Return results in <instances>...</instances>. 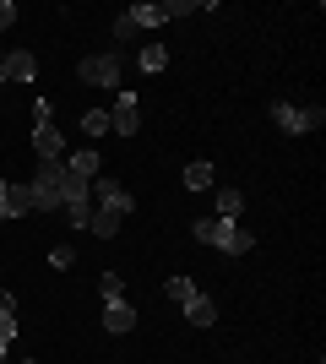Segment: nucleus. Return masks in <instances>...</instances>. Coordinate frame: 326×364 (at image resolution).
Here are the masks:
<instances>
[{
    "label": "nucleus",
    "mask_w": 326,
    "mask_h": 364,
    "mask_svg": "<svg viewBox=\"0 0 326 364\" xmlns=\"http://www.w3.org/2000/svg\"><path fill=\"white\" fill-rule=\"evenodd\" d=\"M190 234L202 245H212V250H223V256H245V250H256V234H245L239 223H229V218H202V223H190Z\"/></svg>",
    "instance_id": "1"
},
{
    "label": "nucleus",
    "mask_w": 326,
    "mask_h": 364,
    "mask_svg": "<svg viewBox=\"0 0 326 364\" xmlns=\"http://www.w3.org/2000/svg\"><path fill=\"white\" fill-rule=\"evenodd\" d=\"M272 125L288 131V136H305V131H321L326 109L321 104H272Z\"/></svg>",
    "instance_id": "2"
},
{
    "label": "nucleus",
    "mask_w": 326,
    "mask_h": 364,
    "mask_svg": "<svg viewBox=\"0 0 326 364\" xmlns=\"http://www.w3.org/2000/svg\"><path fill=\"white\" fill-rule=\"evenodd\" d=\"M82 82H93V87H120V76H125V60L120 55H87V60L77 65Z\"/></svg>",
    "instance_id": "3"
},
{
    "label": "nucleus",
    "mask_w": 326,
    "mask_h": 364,
    "mask_svg": "<svg viewBox=\"0 0 326 364\" xmlns=\"http://www.w3.org/2000/svg\"><path fill=\"white\" fill-rule=\"evenodd\" d=\"M109 131H120V136H136L141 131V98L136 92H120L114 109H109Z\"/></svg>",
    "instance_id": "4"
},
{
    "label": "nucleus",
    "mask_w": 326,
    "mask_h": 364,
    "mask_svg": "<svg viewBox=\"0 0 326 364\" xmlns=\"http://www.w3.org/2000/svg\"><path fill=\"white\" fill-rule=\"evenodd\" d=\"M93 201H98V207H109V213H120V218L136 207V196H131L120 180H109V174H98V180H93Z\"/></svg>",
    "instance_id": "5"
},
{
    "label": "nucleus",
    "mask_w": 326,
    "mask_h": 364,
    "mask_svg": "<svg viewBox=\"0 0 326 364\" xmlns=\"http://www.w3.org/2000/svg\"><path fill=\"white\" fill-rule=\"evenodd\" d=\"M0 76H6V82H33V76H38V60H33L28 49H11V55H0Z\"/></svg>",
    "instance_id": "6"
},
{
    "label": "nucleus",
    "mask_w": 326,
    "mask_h": 364,
    "mask_svg": "<svg viewBox=\"0 0 326 364\" xmlns=\"http://www.w3.org/2000/svg\"><path fill=\"white\" fill-rule=\"evenodd\" d=\"M33 152H38V164H60L65 136L55 131V125H38V131H33Z\"/></svg>",
    "instance_id": "7"
},
{
    "label": "nucleus",
    "mask_w": 326,
    "mask_h": 364,
    "mask_svg": "<svg viewBox=\"0 0 326 364\" xmlns=\"http://www.w3.org/2000/svg\"><path fill=\"white\" fill-rule=\"evenodd\" d=\"M104 326H109V332H114V337H120V332H131V326H136V310H131V304H125V299L104 304Z\"/></svg>",
    "instance_id": "8"
},
{
    "label": "nucleus",
    "mask_w": 326,
    "mask_h": 364,
    "mask_svg": "<svg viewBox=\"0 0 326 364\" xmlns=\"http://www.w3.org/2000/svg\"><path fill=\"white\" fill-rule=\"evenodd\" d=\"M0 207H6V218H28L33 213V191H28V185H6Z\"/></svg>",
    "instance_id": "9"
},
{
    "label": "nucleus",
    "mask_w": 326,
    "mask_h": 364,
    "mask_svg": "<svg viewBox=\"0 0 326 364\" xmlns=\"http://www.w3.org/2000/svg\"><path fill=\"white\" fill-rule=\"evenodd\" d=\"M120 223H125V218L109 213V207H93V218H87V228H93L98 240H114V234H120Z\"/></svg>",
    "instance_id": "10"
},
{
    "label": "nucleus",
    "mask_w": 326,
    "mask_h": 364,
    "mask_svg": "<svg viewBox=\"0 0 326 364\" xmlns=\"http://www.w3.org/2000/svg\"><path fill=\"white\" fill-rule=\"evenodd\" d=\"M185 321H190V326H212V321H217V304L207 299V294H196V299L185 304Z\"/></svg>",
    "instance_id": "11"
},
{
    "label": "nucleus",
    "mask_w": 326,
    "mask_h": 364,
    "mask_svg": "<svg viewBox=\"0 0 326 364\" xmlns=\"http://www.w3.org/2000/svg\"><path fill=\"white\" fill-rule=\"evenodd\" d=\"M28 191H33V213H55V207H60V191H55V185L28 180Z\"/></svg>",
    "instance_id": "12"
},
{
    "label": "nucleus",
    "mask_w": 326,
    "mask_h": 364,
    "mask_svg": "<svg viewBox=\"0 0 326 364\" xmlns=\"http://www.w3.org/2000/svg\"><path fill=\"white\" fill-rule=\"evenodd\" d=\"M239 213H245V196L223 185V191H217V213H212V218H229V223H234V218H239Z\"/></svg>",
    "instance_id": "13"
},
{
    "label": "nucleus",
    "mask_w": 326,
    "mask_h": 364,
    "mask_svg": "<svg viewBox=\"0 0 326 364\" xmlns=\"http://www.w3.org/2000/svg\"><path fill=\"white\" fill-rule=\"evenodd\" d=\"M65 168H71V174H82V180L93 185V180H98V152H93V147H82V152H77V158H71Z\"/></svg>",
    "instance_id": "14"
},
{
    "label": "nucleus",
    "mask_w": 326,
    "mask_h": 364,
    "mask_svg": "<svg viewBox=\"0 0 326 364\" xmlns=\"http://www.w3.org/2000/svg\"><path fill=\"white\" fill-rule=\"evenodd\" d=\"M163 294H169L174 304H190L202 289H196V277H169V283H163Z\"/></svg>",
    "instance_id": "15"
},
{
    "label": "nucleus",
    "mask_w": 326,
    "mask_h": 364,
    "mask_svg": "<svg viewBox=\"0 0 326 364\" xmlns=\"http://www.w3.org/2000/svg\"><path fill=\"white\" fill-rule=\"evenodd\" d=\"M185 185H190V191H212V185H217V168L212 164H190L185 168Z\"/></svg>",
    "instance_id": "16"
},
{
    "label": "nucleus",
    "mask_w": 326,
    "mask_h": 364,
    "mask_svg": "<svg viewBox=\"0 0 326 364\" xmlns=\"http://www.w3.org/2000/svg\"><path fill=\"white\" fill-rule=\"evenodd\" d=\"M141 71H147V76H158V71H163V65H169V49H163V44H147V49H141Z\"/></svg>",
    "instance_id": "17"
},
{
    "label": "nucleus",
    "mask_w": 326,
    "mask_h": 364,
    "mask_svg": "<svg viewBox=\"0 0 326 364\" xmlns=\"http://www.w3.org/2000/svg\"><path fill=\"white\" fill-rule=\"evenodd\" d=\"M98 294H104V304L125 299V277L120 272H98Z\"/></svg>",
    "instance_id": "18"
},
{
    "label": "nucleus",
    "mask_w": 326,
    "mask_h": 364,
    "mask_svg": "<svg viewBox=\"0 0 326 364\" xmlns=\"http://www.w3.org/2000/svg\"><path fill=\"white\" fill-rule=\"evenodd\" d=\"M60 213H65V223H71V228H87V218H93V201H65Z\"/></svg>",
    "instance_id": "19"
},
{
    "label": "nucleus",
    "mask_w": 326,
    "mask_h": 364,
    "mask_svg": "<svg viewBox=\"0 0 326 364\" xmlns=\"http://www.w3.org/2000/svg\"><path fill=\"white\" fill-rule=\"evenodd\" d=\"M131 22H136V28H158V22H163V11H158V6H131Z\"/></svg>",
    "instance_id": "20"
},
{
    "label": "nucleus",
    "mask_w": 326,
    "mask_h": 364,
    "mask_svg": "<svg viewBox=\"0 0 326 364\" xmlns=\"http://www.w3.org/2000/svg\"><path fill=\"white\" fill-rule=\"evenodd\" d=\"M82 131H87V136H109V114H104V109H93V114H82Z\"/></svg>",
    "instance_id": "21"
},
{
    "label": "nucleus",
    "mask_w": 326,
    "mask_h": 364,
    "mask_svg": "<svg viewBox=\"0 0 326 364\" xmlns=\"http://www.w3.org/2000/svg\"><path fill=\"white\" fill-rule=\"evenodd\" d=\"M38 125H55V104H49V98H33V131H38Z\"/></svg>",
    "instance_id": "22"
},
{
    "label": "nucleus",
    "mask_w": 326,
    "mask_h": 364,
    "mask_svg": "<svg viewBox=\"0 0 326 364\" xmlns=\"http://www.w3.org/2000/svg\"><path fill=\"white\" fill-rule=\"evenodd\" d=\"M71 261H77V250H71V245H55V250H49V267H55V272H65Z\"/></svg>",
    "instance_id": "23"
},
{
    "label": "nucleus",
    "mask_w": 326,
    "mask_h": 364,
    "mask_svg": "<svg viewBox=\"0 0 326 364\" xmlns=\"http://www.w3.org/2000/svg\"><path fill=\"white\" fill-rule=\"evenodd\" d=\"M11 337H16V310H0V343L11 348Z\"/></svg>",
    "instance_id": "24"
},
{
    "label": "nucleus",
    "mask_w": 326,
    "mask_h": 364,
    "mask_svg": "<svg viewBox=\"0 0 326 364\" xmlns=\"http://www.w3.org/2000/svg\"><path fill=\"white\" fill-rule=\"evenodd\" d=\"M11 22H16V6H11V0H0V33L11 28Z\"/></svg>",
    "instance_id": "25"
},
{
    "label": "nucleus",
    "mask_w": 326,
    "mask_h": 364,
    "mask_svg": "<svg viewBox=\"0 0 326 364\" xmlns=\"http://www.w3.org/2000/svg\"><path fill=\"white\" fill-rule=\"evenodd\" d=\"M0 310H16V299H11V294H0Z\"/></svg>",
    "instance_id": "26"
},
{
    "label": "nucleus",
    "mask_w": 326,
    "mask_h": 364,
    "mask_svg": "<svg viewBox=\"0 0 326 364\" xmlns=\"http://www.w3.org/2000/svg\"><path fill=\"white\" fill-rule=\"evenodd\" d=\"M6 353H11V348H6V343H0V364H6Z\"/></svg>",
    "instance_id": "27"
},
{
    "label": "nucleus",
    "mask_w": 326,
    "mask_h": 364,
    "mask_svg": "<svg viewBox=\"0 0 326 364\" xmlns=\"http://www.w3.org/2000/svg\"><path fill=\"white\" fill-rule=\"evenodd\" d=\"M0 196H6V180H0Z\"/></svg>",
    "instance_id": "28"
},
{
    "label": "nucleus",
    "mask_w": 326,
    "mask_h": 364,
    "mask_svg": "<svg viewBox=\"0 0 326 364\" xmlns=\"http://www.w3.org/2000/svg\"><path fill=\"white\" fill-rule=\"evenodd\" d=\"M0 92H6V76H0Z\"/></svg>",
    "instance_id": "29"
},
{
    "label": "nucleus",
    "mask_w": 326,
    "mask_h": 364,
    "mask_svg": "<svg viewBox=\"0 0 326 364\" xmlns=\"http://www.w3.org/2000/svg\"><path fill=\"white\" fill-rule=\"evenodd\" d=\"M22 364H38V359H22Z\"/></svg>",
    "instance_id": "30"
}]
</instances>
